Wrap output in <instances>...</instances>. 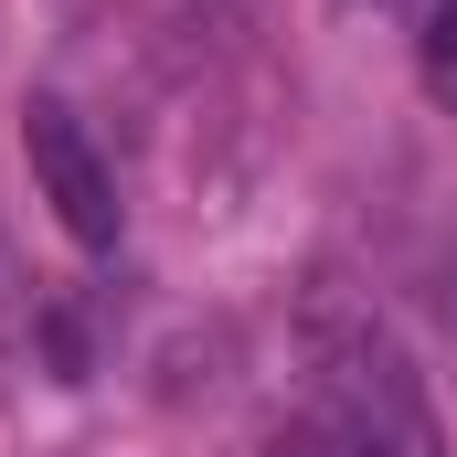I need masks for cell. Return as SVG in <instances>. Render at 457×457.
Instances as JSON below:
<instances>
[{"label":"cell","instance_id":"3","mask_svg":"<svg viewBox=\"0 0 457 457\" xmlns=\"http://www.w3.org/2000/svg\"><path fill=\"white\" fill-rule=\"evenodd\" d=\"M415 75H426V96L457 117V0H436L426 11V43H415Z\"/></svg>","mask_w":457,"mask_h":457},{"label":"cell","instance_id":"2","mask_svg":"<svg viewBox=\"0 0 457 457\" xmlns=\"http://www.w3.org/2000/svg\"><path fill=\"white\" fill-rule=\"evenodd\" d=\"M21 160H32V192L54 203V224L75 234L86 255H107L117 234H128V203H117V170L96 160V138H86V117L75 107H43L21 117Z\"/></svg>","mask_w":457,"mask_h":457},{"label":"cell","instance_id":"1","mask_svg":"<svg viewBox=\"0 0 457 457\" xmlns=\"http://www.w3.org/2000/svg\"><path fill=\"white\" fill-rule=\"evenodd\" d=\"M320 415H330V457H447L426 404H415V372L394 361V341L341 330L320 361Z\"/></svg>","mask_w":457,"mask_h":457}]
</instances>
